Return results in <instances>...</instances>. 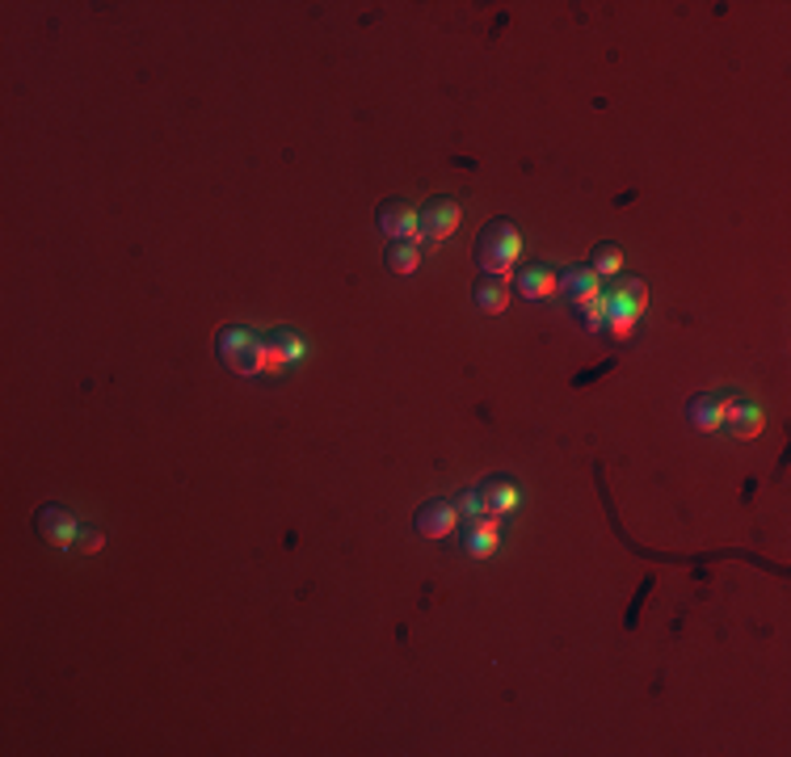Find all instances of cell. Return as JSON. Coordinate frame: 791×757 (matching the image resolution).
Returning <instances> with one entry per match:
<instances>
[{"instance_id":"obj_11","label":"cell","mask_w":791,"mask_h":757,"mask_svg":"<svg viewBox=\"0 0 791 757\" xmlns=\"http://www.w3.org/2000/svg\"><path fill=\"white\" fill-rule=\"evenodd\" d=\"M480 501H485V514L510 522L522 505V488L514 476H489V480L480 485Z\"/></svg>"},{"instance_id":"obj_18","label":"cell","mask_w":791,"mask_h":757,"mask_svg":"<svg viewBox=\"0 0 791 757\" xmlns=\"http://www.w3.org/2000/svg\"><path fill=\"white\" fill-rule=\"evenodd\" d=\"M590 266H594V273H598L602 282H606V278H619V273H624V248H619L615 241L594 244V257H590Z\"/></svg>"},{"instance_id":"obj_7","label":"cell","mask_w":791,"mask_h":757,"mask_svg":"<svg viewBox=\"0 0 791 757\" xmlns=\"http://www.w3.org/2000/svg\"><path fill=\"white\" fill-rule=\"evenodd\" d=\"M412 531H417V539H451L455 531H460V510H455V497H434V501H426L417 517H412Z\"/></svg>"},{"instance_id":"obj_9","label":"cell","mask_w":791,"mask_h":757,"mask_svg":"<svg viewBox=\"0 0 791 757\" xmlns=\"http://www.w3.org/2000/svg\"><path fill=\"white\" fill-rule=\"evenodd\" d=\"M514 291H519L526 303H544V299L560 295V270L547 266V261H526L522 270H514Z\"/></svg>"},{"instance_id":"obj_17","label":"cell","mask_w":791,"mask_h":757,"mask_svg":"<svg viewBox=\"0 0 791 757\" xmlns=\"http://www.w3.org/2000/svg\"><path fill=\"white\" fill-rule=\"evenodd\" d=\"M421 266V241H392L383 248V270L396 278H409Z\"/></svg>"},{"instance_id":"obj_3","label":"cell","mask_w":791,"mask_h":757,"mask_svg":"<svg viewBox=\"0 0 791 757\" xmlns=\"http://www.w3.org/2000/svg\"><path fill=\"white\" fill-rule=\"evenodd\" d=\"M216 353L232 375L257 378V366H261V333H253V328H245V325L219 328Z\"/></svg>"},{"instance_id":"obj_13","label":"cell","mask_w":791,"mask_h":757,"mask_svg":"<svg viewBox=\"0 0 791 757\" xmlns=\"http://www.w3.org/2000/svg\"><path fill=\"white\" fill-rule=\"evenodd\" d=\"M472 303L480 316H501L510 307V278H497V273H480L472 282Z\"/></svg>"},{"instance_id":"obj_19","label":"cell","mask_w":791,"mask_h":757,"mask_svg":"<svg viewBox=\"0 0 791 757\" xmlns=\"http://www.w3.org/2000/svg\"><path fill=\"white\" fill-rule=\"evenodd\" d=\"M636 333H640V321H631V316H615V312H610V321L602 325L598 337H606L610 346H628V341H636Z\"/></svg>"},{"instance_id":"obj_20","label":"cell","mask_w":791,"mask_h":757,"mask_svg":"<svg viewBox=\"0 0 791 757\" xmlns=\"http://www.w3.org/2000/svg\"><path fill=\"white\" fill-rule=\"evenodd\" d=\"M455 510H460V522H476V517H485V501H480V488H464V492L455 497Z\"/></svg>"},{"instance_id":"obj_12","label":"cell","mask_w":791,"mask_h":757,"mask_svg":"<svg viewBox=\"0 0 791 757\" xmlns=\"http://www.w3.org/2000/svg\"><path fill=\"white\" fill-rule=\"evenodd\" d=\"M505 539V522L501 517H476V522H464V551L472 560H485V556H497V547Z\"/></svg>"},{"instance_id":"obj_4","label":"cell","mask_w":791,"mask_h":757,"mask_svg":"<svg viewBox=\"0 0 791 757\" xmlns=\"http://www.w3.org/2000/svg\"><path fill=\"white\" fill-rule=\"evenodd\" d=\"M417 219H421V248L430 244V253H434L446 236H455V228H460V219H464V207H460V198H451V194H434V198H426V202L417 207Z\"/></svg>"},{"instance_id":"obj_21","label":"cell","mask_w":791,"mask_h":757,"mask_svg":"<svg viewBox=\"0 0 791 757\" xmlns=\"http://www.w3.org/2000/svg\"><path fill=\"white\" fill-rule=\"evenodd\" d=\"M106 547V535L97 531V526H81V535H77V551L81 556H97Z\"/></svg>"},{"instance_id":"obj_2","label":"cell","mask_w":791,"mask_h":757,"mask_svg":"<svg viewBox=\"0 0 791 757\" xmlns=\"http://www.w3.org/2000/svg\"><path fill=\"white\" fill-rule=\"evenodd\" d=\"M307 358V341L295 328H270L261 333V366H257V378L266 383H278L291 366H300Z\"/></svg>"},{"instance_id":"obj_10","label":"cell","mask_w":791,"mask_h":757,"mask_svg":"<svg viewBox=\"0 0 791 757\" xmlns=\"http://www.w3.org/2000/svg\"><path fill=\"white\" fill-rule=\"evenodd\" d=\"M606 295H610V312H615V316H631V321H640V316L649 312V287H644V278H636V273H619V278H610Z\"/></svg>"},{"instance_id":"obj_5","label":"cell","mask_w":791,"mask_h":757,"mask_svg":"<svg viewBox=\"0 0 791 757\" xmlns=\"http://www.w3.org/2000/svg\"><path fill=\"white\" fill-rule=\"evenodd\" d=\"M741 400L737 387H720V392H699V396H690L686 400V421H690V430L699 433H720L724 430V417H729V408Z\"/></svg>"},{"instance_id":"obj_6","label":"cell","mask_w":791,"mask_h":757,"mask_svg":"<svg viewBox=\"0 0 791 757\" xmlns=\"http://www.w3.org/2000/svg\"><path fill=\"white\" fill-rule=\"evenodd\" d=\"M34 531H38V539L47 543V547L68 551V547H77V535H81V517L72 514L68 505H59V501H47V505L34 514Z\"/></svg>"},{"instance_id":"obj_1","label":"cell","mask_w":791,"mask_h":757,"mask_svg":"<svg viewBox=\"0 0 791 757\" xmlns=\"http://www.w3.org/2000/svg\"><path fill=\"white\" fill-rule=\"evenodd\" d=\"M522 261V232L514 219H489L476 236V266L480 273H497V278H514Z\"/></svg>"},{"instance_id":"obj_14","label":"cell","mask_w":791,"mask_h":757,"mask_svg":"<svg viewBox=\"0 0 791 757\" xmlns=\"http://www.w3.org/2000/svg\"><path fill=\"white\" fill-rule=\"evenodd\" d=\"M724 430L733 433V438H741V442L758 438V433L766 430V408H763V405H754V400H745V396H741L737 405L729 408V417H724Z\"/></svg>"},{"instance_id":"obj_8","label":"cell","mask_w":791,"mask_h":757,"mask_svg":"<svg viewBox=\"0 0 791 757\" xmlns=\"http://www.w3.org/2000/svg\"><path fill=\"white\" fill-rule=\"evenodd\" d=\"M375 223H380L383 241H421V219H417V207H409L405 198H387L375 211Z\"/></svg>"},{"instance_id":"obj_16","label":"cell","mask_w":791,"mask_h":757,"mask_svg":"<svg viewBox=\"0 0 791 757\" xmlns=\"http://www.w3.org/2000/svg\"><path fill=\"white\" fill-rule=\"evenodd\" d=\"M594 291H602V278L594 273L590 261H573V266L560 270V295L569 299V303H573V299L594 295Z\"/></svg>"},{"instance_id":"obj_15","label":"cell","mask_w":791,"mask_h":757,"mask_svg":"<svg viewBox=\"0 0 791 757\" xmlns=\"http://www.w3.org/2000/svg\"><path fill=\"white\" fill-rule=\"evenodd\" d=\"M569 307H573L577 325L585 328V333H594V337H598L602 325L610 321V295H606V287H602V291H594V295H585V299H573Z\"/></svg>"}]
</instances>
